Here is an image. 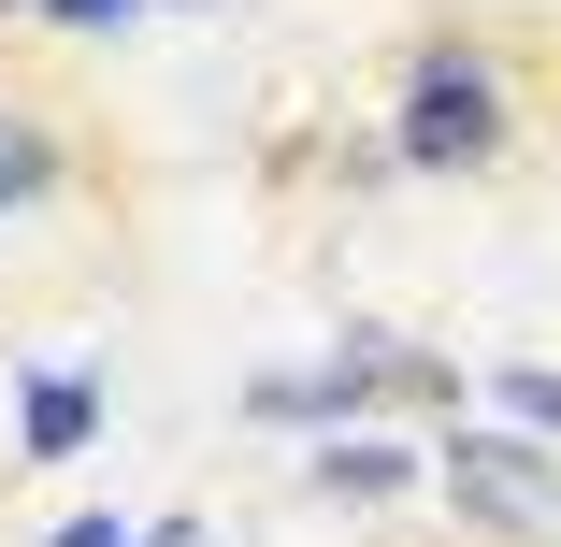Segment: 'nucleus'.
<instances>
[{"label":"nucleus","instance_id":"4","mask_svg":"<svg viewBox=\"0 0 561 547\" xmlns=\"http://www.w3.org/2000/svg\"><path fill=\"white\" fill-rule=\"evenodd\" d=\"M87 432H101V389L87 375H30V447L58 461V447H87Z\"/></svg>","mask_w":561,"mask_h":547},{"label":"nucleus","instance_id":"8","mask_svg":"<svg viewBox=\"0 0 561 547\" xmlns=\"http://www.w3.org/2000/svg\"><path fill=\"white\" fill-rule=\"evenodd\" d=\"M0 15H15V0H0Z\"/></svg>","mask_w":561,"mask_h":547},{"label":"nucleus","instance_id":"5","mask_svg":"<svg viewBox=\"0 0 561 547\" xmlns=\"http://www.w3.org/2000/svg\"><path fill=\"white\" fill-rule=\"evenodd\" d=\"M44 173H58V145H44V130H30V116H0V202H30V187H44Z\"/></svg>","mask_w":561,"mask_h":547},{"label":"nucleus","instance_id":"1","mask_svg":"<svg viewBox=\"0 0 561 547\" xmlns=\"http://www.w3.org/2000/svg\"><path fill=\"white\" fill-rule=\"evenodd\" d=\"M504 145V72L476 58V44H432L417 72H403V159L417 173H476Z\"/></svg>","mask_w":561,"mask_h":547},{"label":"nucleus","instance_id":"3","mask_svg":"<svg viewBox=\"0 0 561 547\" xmlns=\"http://www.w3.org/2000/svg\"><path fill=\"white\" fill-rule=\"evenodd\" d=\"M403 476H417V461H403V447H375V432H346V447L317 461V490H331V504H389Z\"/></svg>","mask_w":561,"mask_h":547},{"label":"nucleus","instance_id":"6","mask_svg":"<svg viewBox=\"0 0 561 547\" xmlns=\"http://www.w3.org/2000/svg\"><path fill=\"white\" fill-rule=\"evenodd\" d=\"M490 389H504V403H518L533 432H561V375H547V361H518V375H490Z\"/></svg>","mask_w":561,"mask_h":547},{"label":"nucleus","instance_id":"2","mask_svg":"<svg viewBox=\"0 0 561 547\" xmlns=\"http://www.w3.org/2000/svg\"><path fill=\"white\" fill-rule=\"evenodd\" d=\"M446 504L476 533H561V476H547V447H518V432H446Z\"/></svg>","mask_w":561,"mask_h":547},{"label":"nucleus","instance_id":"7","mask_svg":"<svg viewBox=\"0 0 561 547\" xmlns=\"http://www.w3.org/2000/svg\"><path fill=\"white\" fill-rule=\"evenodd\" d=\"M44 15H58V30H130L145 0H44Z\"/></svg>","mask_w":561,"mask_h":547}]
</instances>
